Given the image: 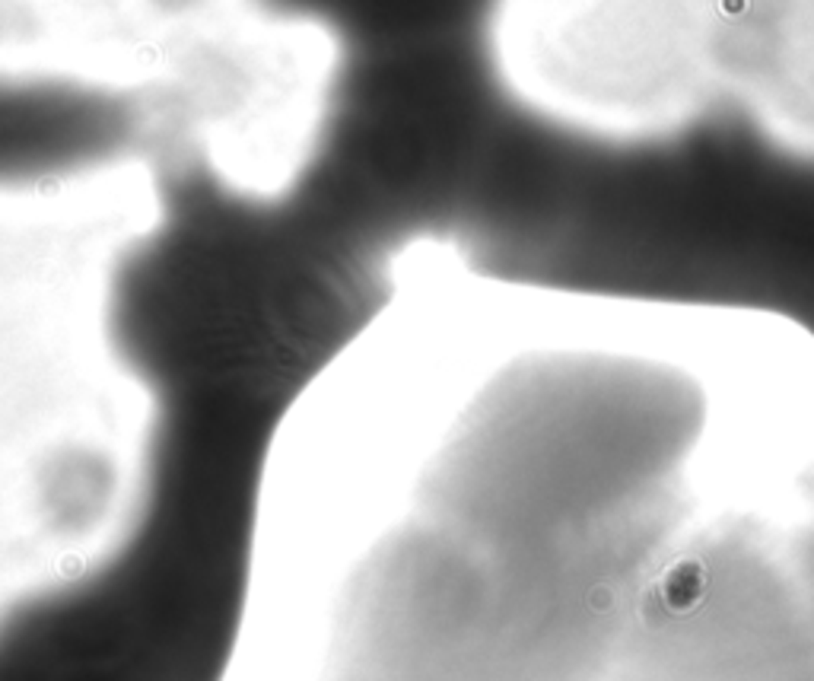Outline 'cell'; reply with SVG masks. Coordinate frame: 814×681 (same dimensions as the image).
<instances>
[{
    "label": "cell",
    "mask_w": 814,
    "mask_h": 681,
    "mask_svg": "<svg viewBox=\"0 0 814 681\" xmlns=\"http://www.w3.org/2000/svg\"><path fill=\"white\" fill-rule=\"evenodd\" d=\"M137 131L128 96L64 77L0 74V179L105 159Z\"/></svg>",
    "instance_id": "obj_1"
}]
</instances>
